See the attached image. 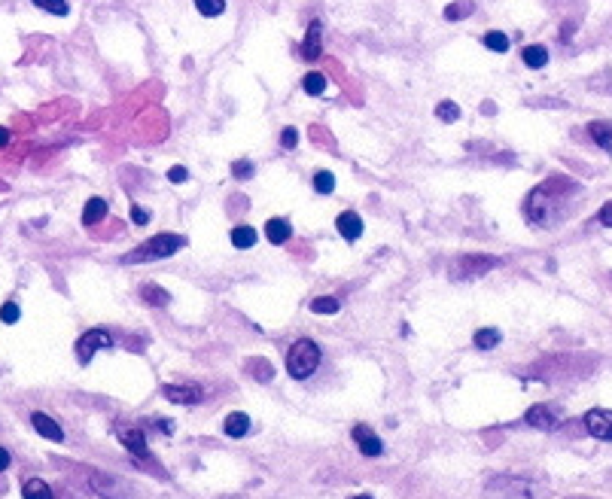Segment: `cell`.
<instances>
[{
  "label": "cell",
  "instance_id": "37",
  "mask_svg": "<svg viewBox=\"0 0 612 499\" xmlns=\"http://www.w3.org/2000/svg\"><path fill=\"white\" fill-rule=\"evenodd\" d=\"M597 219L603 222V226H609V228H612V201H606V204H603V207H600V213H597Z\"/></svg>",
  "mask_w": 612,
  "mask_h": 499
},
{
  "label": "cell",
  "instance_id": "5",
  "mask_svg": "<svg viewBox=\"0 0 612 499\" xmlns=\"http://www.w3.org/2000/svg\"><path fill=\"white\" fill-rule=\"evenodd\" d=\"M91 487H95L98 496L104 499H134L132 487H125L116 475H104V472H91Z\"/></svg>",
  "mask_w": 612,
  "mask_h": 499
},
{
  "label": "cell",
  "instance_id": "40",
  "mask_svg": "<svg viewBox=\"0 0 612 499\" xmlns=\"http://www.w3.org/2000/svg\"><path fill=\"white\" fill-rule=\"evenodd\" d=\"M350 499H372L369 493H359V496H350Z\"/></svg>",
  "mask_w": 612,
  "mask_h": 499
},
{
  "label": "cell",
  "instance_id": "8",
  "mask_svg": "<svg viewBox=\"0 0 612 499\" xmlns=\"http://www.w3.org/2000/svg\"><path fill=\"white\" fill-rule=\"evenodd\" d=\"M524 420H527V426H533V429H555L561 414H557L555 405H533V408L524 414Z\"/></svg>",
  "mask_w": 612,
  "mask_h": 499
},
{
  "label": "cell",
  "instance_id": "32",
  "mask_svg": "<svg viewBox=\"0 0 612 499\" xmlns=\"http://www.w3.org/2000/svg\"><path fill=\"white\" fill-rule=\"evenodd\" d=\"M253 162H247V158H241V162H235L232 165V174H235V180H250L253 176Z\"/></svg>",
  "mask_w": 612,
  "mask_h": 499
},
{
  "label": "cell",
  "instance_id": "23",
  "mask_svg": "<svg viewBox=\"0 0 612 499\" xmlns=\"http://www.w3.org/2000/svg\"><path fill=\"white\" fill-rule=\"evenodd\" d=\"M472 341H476V347L478 350H491V347H496V344L503 341V335H500V329H478L476 335H472Z\"/></svg>",
  "mask_w": 612,
  "mask_h": 499
},
{
  "label": "cell",
  "instance_id": "35",
  "mask_svg": "<svg viewBox=\"0 0 612 499\" xmlns=\"http://www.w3.org/2000/svg\"><path fill=\"white\" fill-rule=\"evenodd\" d=\"M168 180H171V183H186V180H189V171H186L183 165H174L171 171H168Z\"/></svg>",
  "mask_w": 612,
  "mask_h": 499
},
{
  "label": "cell",
  "instance_id": "15",
  "mask_svg": "<svg viewBox=\"0 0 612 499\" xmlns=\"http://www.w3.org/2000/svg\"><path fill=\"white\" fill-rule=\"evenodd\" d=\"M122 444H125L134 457L150 460V448H147V439H143L141 429H125V433H122Z\"/></svg>",
  "mask_w": 612,
  "mask_h": 499
},
{
  "label": "cell",
  "instance_id": "2",
  "mask_svg": "<svg viewBox=\"0 0 612 499\" xmlns=\"http://www.w3.org/2000/svg\"><path fill=\"white\" fill-rule=\"evenodd\" d=\"M317 365H320V347L311 341V338H299V341H296L293 347H289V353H287L289 378H296V381L311 378V374L317 372Z\"/></svg>",
  "mask_w": 612,
  "mask_h": 499
},
{
  "label": "cell",
  "instance_id": "39",
  "mask_svg": "<svg viewBox=\"0 0 612 499\" xmlns=\"http://www.w3.org/2000/svg\"><path fill=\"white\" fill-rule=\"evenodd\" d=\"M10 463H12V460H10V451H6V448H0V472H3V469H10Z\"/></svg>",
  "mask_w": 612,
  "mask_h": 499
},
{
  "label": "cell",
  "instance_id": "11",
  "mask_svg": "<svg viewBox=\"0 0 612 499\" xmlns=\"http://www.w3.org/2000/svg\"><path fill=\"white\" fill-rule=\"evenodd\" d=\"M30 424H34V429L43 435V439H49V442H64V429H61L55 420L49 417V414L34 411V414H30Z\"/></svg>",
  "mask_w": 612,
  "mask_h": 499
},
{
  "label": "cell",
  "instance_id": "22",
  "mask_svg": "<svg viewBox=\"0 0 612 499\" xmlns=\"http://www.w3.org/2000/svg\"><path fill=\"white\" fill-rule=\"evenodd\" d=\"M302 89H305V95H311V98H320L326 91V76L320 73V71H311V73H305V80H302Z\"/></svg>",
  "mask_w": 612,
  "mask_h": 499
},
{
  "label": "cell",
  "instance_id": "28",
  "mask_svg": "<svg viewBox=\"0 0 612 499\" xmlns=\"http://www.w3.org/2000/svg\"><path fill=\"white\" fill-rule=\"evenodd\" d=\"M195 10L204 15V19H213V15L226 12V0H195Z\"/></svg>",
  "mask_w": 612,
  "mask_h": 499
},
{
  "label": "cell",
  "instance_id": "12",
  "mask_svg": "<svg viewBox=\"0 0 612 499\" xmlns=\"http://www.w3.org/2000/svg\"><path fill=\"white\" fill-rule=\"evenodd\" d=\"M335 226H339V235L344 237V241H357V237H363V219H359V213H354V210L339 213Z\"/></svg>",
  "mask_w": 612,
  "mask_h": 499
},
{
  "label": "cell",
  "instance_id": "25",
  "mask_svg": "<svg viewBox=\"0 0 612 499\" xmlns=\"http://www.w3.org/2000/svg\"><path fill=\"white\" fill-rule=\"evenodd\" d=\"M485 46L491 52H496V55H503V52H509V37L503 34V30H487V34H485Z\"/></svg>",
  "mask_w": 612,
  "mask_h": 499
},
{
  "label": "cell",
  "instance_id": "7",
  "mask_svg": "<svg viewBox=\"0 0 612 499\" xmlns=\"http://www.w3.org/2000/svg\"><path fill=\"white\" fill-rule=\"evenodd\" d=\"M320 52H323V21L314 19L308 25V34H305V40H302V58L317 61Z\"/></svg>",
  "mask_w": 612,
  "mask_h": 499
},
{
  "label": "cell",
  "instance_id": "27",
  "mask_svg": "<svg viewBox=\"0 0 612 499\" xmlns=\"http://www.w3.org/2000/svg\"><path fill=\"white\" fill-rule=\"evenodd\" d=\"M311 311L314 314H339L341 302H339V298H332V296H320V298H314V302H311Z\"/></svg>",
  "mask_w": 612,
  "mask_h": 499
},
{
  "label": "cell",
  "instance_id": "14",
  "mask_svg": "<svg viewBox=\"0 0 612 499\" xmlns=\"http://www.w3.org/2000/svg\"><path fill=\"white\" fill-rule=\"evenodd\" d=\"M223 429H226L228 439H244V435L250 433V417H247L244 411H232V414L226 417Z\"/></svg>",
  "mask_w": 612,
  "mask_h": 499
},
{
  "label": "cell",
  "instance_id": "3",
  "mask_svg": "<svg viewBox=\"0 0 612 499\" xmlns=\"http://www.w3.org/2000/svg\"><path fill=\"white\" fill-rule=\"evenodd\" d=\"M491 268H500V259L496 256H460L454 265H451V278L454 280H472V278H481L487 274Z\"/></svg>",
  "mask_w": 612,
  "mask_h": 499
},
{
  "label": "cell",
  "instance_id": "20",
  "mask_svg": "<svg viewBox=\"0 0 612 499\" xmlns=\"http://www.w3.org/2000/svg\"><path fill=\"white\" fill-rule=\"evenodd\" d=\"M588 134H591L606 152H612V125L609 122H588Z\"/></svg>",
  "mask_w": 612,
  "mask_h": 499
},
{
  "label": "cell",
  "instance_id": "38",
  "mask_svg": "<svg viewBox=\"0 0 612 499\" xmlns=\"http://www.w3.org/2000/svg\"><path fill=\"white\" fill-rule=\"evenodd\" d=\"M10 140H12L10 128H3V125H0V149H3V147H10Z\"/></svg>",
  "mask_w": 612,
  "mask_h": 499
},
{
  "label": "cell",
  "instance_id": "30",
  "mask_svg": "<svg viewBox=\"0 0 612 499\" xmlns=\"http://www.w3.org/2000/svg\"><path fill=\"white\" fill-rule=\"evenodd\" d=\"M314 189H317V195H329V192L335 189L332 171H317V174H314Z\"/></svg>",
  "mask_w": 612,
  "mask_h": 499
},
{
  "label": "cell",
  "instance_id": "31",
  "mask_svg": "<svg viewBox=\"0 0 612 499\" xmlns=\"http://www.w3.org/2000/svg\"><path fill=\"white\" fill-rule=\"evenodd\" d=\"M37 10L43 12H52V15H67L71 12V6H67V0H34Z\"/></svg>",
  "mask_w": 612,
  "mask_h": 499
},
{
  "label": "cell",
  "instance_id": "1",
  "mask_svg": "<svg viewBox=\"0 0 612 499\" xmlns=\"http://www.w3.org/2000/svg\"><path fill=\"white\" fill-rule=\"evenodd\" d=\"M183 247H186V237L165 232V235H156V237H150V241H143L137 250L125 253V256H122V262H152V259H168V256H174L177 250H183Z\"/></svg>",
  "mask_w": 612,
  "mask_h": 499
},
{
  "label": "cell",
  "instance_id": "4",
  "mask_svg": "<svg viewBox=\"0 0 612 499\" xmlns=\"http://www.w3.org/2000/svg\"><path fill=\"white\" fill-rule=\"evenodd\" d=\"M113 344V338L107 329H89L86 335H80V341H76V356H80L82 365L91 363V356H95L98 350H107Z\"/></svg>",
  "mask_w": 612,
  "mask_h": 499
},
{
  "label": "cell",
  "instance_id": "17",
  "mask_svg": "<svg viewBox=\"0 0 612 499\" xmlns=\"http://www.w3.org/2000/svg\"><path fill=\"white\" fill-rule=\"evenodd\" d=\"M521 58H524V64L530 67V71H539V67L548 64V49L539 46V43H533V46H527V49H521Z\"/></svg>",
  "mask_w": 612,
  "mask_h": 499
},
{
  "label": "cell",
  "instance_id": "16",
  "mask_svg": "<svg viewBox=\"0 0 612 499\" xmlns=\"http://www.w3.org/2000/svg\"><path fill=\"white\" fill-rule=\"evenodd\" d=\"M107 217V201L104 198H89L86 207H82V226H95V222H101Z\"/></svg>",
  "mask_w": 612,
  "mask_h": 499
},
{
  "label": "cell",
  "instance_id": "13",
  "mask_svg": "<svg viewBox=\"0 0 612 499\" xmlns=\"http://www.w3.org/2000/svg\"><path fill=\"white\" fill-rule=\"evenodd\" d=\"M265 237H269V244H287L289 237H293V226H289V219L284 217H274L265 222Z\"/></svg>",
  "mask_w": 612,
  "mask_h": 499
},
{
  "label": "cell",
  "instance_id": "24",
  "mask_svg": "<svg viewBox=\"0 0 612 499\" xmlns=\"http://www.w3.org/2000/svg\"><path fill=\"white\" fill-rule=\"evenodd\" d=\"M247 372L253 374V378H259V381H271L274 368H271V363H269V359L256 356V359H247Z\"/></svg>",
  "mask_w": 612,
  "mask_h": 499
},
{
  "label": "cell",
  "instance_id": "10",
  "mask_svg": "<svg viewBox=\"0 0 612 499\" xmlns=\"http://www.w3.org/2000/svg\"><path fill=\"white\" fill-rule=\"evenodd\" d=\"M162 396L168 399V402H174V405H198L204 393H201L198 387H180V383H165V387H162Z\"/></svg>",
  "mask_w": 612,
  "mask_h": 499
},
{
  "label": "cell",
  "instance_id": "29",
  "mask_svg": "<svg viewBox=\"0 0 612 499\" xmlns=\"http://www.w3.org/2000/svg\"><path fill=\"white\" fill-rule=\"evenodd\" d=\"M435 119H439V122H457V119H460V107H457L454 101L435 104Z\"/></svg>",
  "mask_w": 612,
  "mask_h": 499
},
{
  "label": "cell",
  "instance_id": "18",
  "mask_svg": "<svg viewBox=\"0 0 612 499\" xmlns=\"http://www.w3.org/2000/svg\"><path fill=\"white\" fill-rule=\"evenodd\" d=\"M21 496H25V499H55L52 487L46 484V481H40V478H28L25 484H21Z\"/></svg>",
  "mask_w": 612,
  "mask_h": 499
},
{
  "label": "cell",
  "instance_id": "33",
  "mask_svg": "<svg viewBox=\"0 0 612 499\" xmlns=\"http://www.w3.org/2000/svg\"><path fill=\"white\" fill-rule=\"evenodd\" d=\"M296 143H299V131H296L293 125H287L284 134H280V147H284V149H296Z\"/></svg>",
  "mask_w": 612,
  "mask_h": 499
},
{
  "label": "cell",
  "instance_id": "34",
  "mask_svg": "<svg viewBox=\"0 0 612 499\" xmlns=\"http://www.w3.org/2000/svg\"><path fill=\"white\" fill-rule=\"evenodd\" d=\"M0 320H3V323H19V305L6 302L3 308H0Z\"/></svg>",
  "mask_w": 612,
  "mask_h": 499
},
{
  "label": "cell",
  "instance_id": "6",
  "mask_svg": "<svg viewBox=\"0 0 612 499\" xmlns=\"http://www.w3.org/2000/svg\"><path fill=\"white\" fill-rule=\"evenodd\" d=\"M585 429L600 442H612V411L609 408H591L585 411Z\"/></svg>",
  "mask_w": 612,
  "mask_h": 499
},
{
  "label": "cell",
  "instance_id": "9",
  "mask_svg": "<svg viewBox=\"0 0 612 499\" xmlns=\"http://www.w3.org/2000/svg\"><path fill=\"white\" fill-rule=\"evenodd\" d=\"M354 442H357V448H359L363 457H381V451H384V444H381V439L375 435V429H369L366 424L354 426Z\"/></svg>",
  "mask_w": 612,
  "mask_h": 499
},
{
  "label": "cell",
  "instance_id": "26",
  "mask_svg": "<svg viewBox=\"0 0 612 499\" xmlns=\"http://www.w3.org/2000/svg\"><path fill=\"white\" fill-rule=\"evenodd\" d=\"M472 10H476V3H472V0H457V3H451L445 10V19L448 21H460V19H466V15H472Z\"/></svg>",
  "mask_w": 612,
  "mask_h": 499
},
{
  "label": "cell",
  "instance_id": "36",
  "mask_svg": "<svg viewBox=\"0 0 612 499\" xmlns=\"http://www.w3.org/2000/svg\"><path fill=\"white\" fill-rule=\"evenodd\" d=\"M132 219H134V226H147V222H150V210H143L141 204H132Z\"/></svg>",
  "mask_w": 612,
  "mask_h": 499
},
{
  "label": "cell",
  "instance_id": "21",
  "mask_svg": "<svg viewBox=\"0 0 612 499\" xmlns=\"http://www.w3.org/2000/svg\"><path fill=\"white\" fill-rule=\"evenodd\" d=\"M141 298L147 305H159V308H165V305L171 302V296H168L162 287H156V283H143V287H141Z\"/></svg>",
  "mask_w": 612,
  "mask_h": 499
},
{
  "label": "cell",
  "instance_id": "19",
  "mask_svg": "<svg viewBox=\"0 0 612 499\" xmlns=\"http://www.w3.org/2000/svg\"><path fill=\"white\" fill-rule=\"evenodd\" d=\"M256 241H259V235H256L253 226H235V228H232V244H235L238 250H250Z\"/></svg>",
  "mask_w": 612,
  "mask_h": 499
}]
</instances>
